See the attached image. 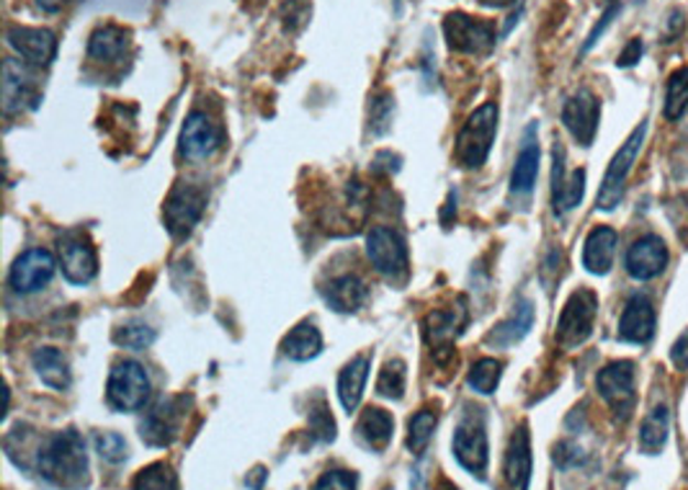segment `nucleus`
<instances>
[{
    "label": "nucleus",
    "instance_id": "nucleus-39",
    "mask_svg": "<svg viewBox=\"0 0 688 490\" xmlns=\"http://www.w3.org/2000/svg\"><path fill=\"white\" fill-rule=\"evenodd\" d=\"M94 444H96V451L101 455V459H106V462H111V465L124 462L127 451H130V447H127V439L117 432L96 434Z\"/></svg>",
    "mask_w": 688,
    "mask_h": 490
},
{
    "label": "nucleus",
    "instance_id": "nucleus-14",
    "mask_svg": "<svg viewBox=\"0 0 688 490\" xmlns=\"http://www.w3.org/2000/svg\"><path fill=\"white\" fill-rule=\"evenodd\" d=\"M181 418H184V398L161 401L142 421L140 436L150 447H168L181 434Z\"/></svg>",
    "mask_w": 688,
    "mask_h": 490
},
{
    "label": "nucleus",
    "instance_id": "nucleus-33",
    "mask_svg": "<svg viewBox=\"0 0 688 490\" xmlns=\"http://www.w3.org/2000/svg\"><path fill=\"white\" fill-rule=\"evenodd\" d=\"M586 194V171L578 168L570 173V178H563V184L552 188V205H555V215H565L580 205Z\"/></svg>",
    "mask_w": 688,
    "mask_h": 490
},
{
    "label": "nucleus",
    "instance_id": "nucleus-5",
    "mask_svg": "<svg viewBox=\"0 0 688 490\" xmlns=\"http://www.w3.org/2000/svg\"><path fill=\"white\" fill-rule=\"evenodd\" d=\"M645 134H647V122H642L637 130L624 140V145L616 150V155L611 157L607 176H603V184L599 192V202H596V207L603 209V213H611V209H616L619 202H622L626 178H630L632 165L634 161H637L642 142H645Z\"/></svg>",
    "mask_w": 688,
    "mask_h": 490
},
{
    "label": "nucleus",
    "instance_id": "nucleus-49",
    "mask_svg": "<svg viewBox=\"0 0 688 490\" xmlns=\"http://www.w3.org/2000/svg\"><path fill=\"white\" fill-rule=\"evenodd\" d=\"M436 490H459L457 486H451L449 480H438V486H436Z\"/></svg>",
    "mask_w": 688,
    "mask_h": 490
},
{
    "label": "nucleus",
    "instance_id": "nucleus-38",
    "mask_svg": "<svg viewBox=\"0 0 688 490\" xmlns=\"http://www.w3.org/2000/svg\"><path fill=\"white\" fill-rule=\"evenodd\" d=\"M153 341H155V330L145 326V323H130V326H122L117 334H113V344L130 351H145L148 346H153Z\"/></svg>",
    "mask_w": 688,
    "mask_h": 490
},
{
    "label": "nucleus",
    "instance_id": "nucleus-46",
    "mask_svg": "<svg viewBox=\"0 0 688 490\" xmlns=\"http://www.w3.org/2000/svg\"><path fill=\"white\" fill-rule=\"evenodd\" d=\"M616 13H619V3H611V9H609L607 13H603V19L599 21V26H596V29H593V32H591V36H588V42H586V47H583V52H588V50H591V47H593V44H596V42H599V36H601V32H603V29H607V26L611 24V19H614V17H616Z\"/></svg>",
    "mask_w": 688,
    "mask_h": 490
},
{
    "label": "nucleus",
    "instance_id": "nucleus-44",
    "mask_svg": "<svg viewBox=\"0 0 688 490\" xmlns=\"http://www.w3.org/2000/svg\"><path fill=\"white\" fill-rule=\"evenodd\" d=\"M642 52H645V47H642V40H632L626 47L622 50V55H619L616 65L619 67H634L642 59Z\"/></svg>",
    "mask_w": 688,
    "mask_h": 490
},
{
    "label": "nucleus",
    "instance_id": "nucleus-7",
    "mask_svg": "<svg viewBox=\"0 0 688 490\" xmlns=\"http://www.w3.org/2000/svg\"><path fill=\"white\" fill-rule=\"evenodd\" d=\"M596 388H599L601 398L609 403L616 418L626 421L632 416L634 405H637L632 361H614V364L603 367L599 377H596Z\"/></svg>",
    "mask_w": 688,
    "mask_h": 490
},
{
    "label": "nucleus",
    "instance_id": "nucleus-50",
    "mask_svg": "<svg viewBox=\"0 0 688 490\" xmlns=\"http://www.w3.org/2000/svg\"><path fill=\"white\" fill-rule=\"evenodd\" d=\"M482 3H488V6H495V9H501V6H509L511 0H482Z\"/></svg>",
    "mask_w": 688,
    "mask_h": 490
},
{
    "label": "nucleus",
    "instance_id": "nucleus-23",
    "mask_svg": "<svg viewBox=\"0 0 688 490\" xmlns=\"http://www.w3.org/2000/svg\"><path fill=\"white\" fill-rule=\"evenodd\" d=\"M325 303H328L332 311L338 313H357L359 307H364V303L369 300V286L361 282L359 276L353 274H343L323 290Z\"/></svg>",
    "mask_w": 688,
    "mask_h": 490
},
{
    "label": "nucleus",
    "instance_id": "nucleus-22",
    "mask_svg": "<svg viewBox=\"0 0 688 490\" xmlns=\"http://www.w3.org/2000/svg\"><path fill=\"white\" fill-rule=\"evenodd\" d=\"M619 236L611 228H596L588 232L586 246H583V266L596 276L609 274L614 266Z\"/></svg>",
    "mask_w": 688,
    "mask_h": 490
},
{
    "label": "nucleus",
    "instance_id": "nucleus-12",
    "mask_svg": "<svg viewBox=\"0 0 688 490\" xmlns=\"http://www.w3.org/2000/svg\"><path fill=\"white\" fill-rule=\"evenodd\" d=\"M222 148V127L211 122L204 111H192L181 130V153L188 161H207Z\"/></svg>",
    "mask_w": 688,
    "mask_h": 490
},
{
    "label": "nucleus",
    "instance_id": "nucleus-24",
    "mask_svg": "<svg viewBox=\"0 0 688 490\" xmlns=\"http://www.w3.org/2000/svg\"><path fill=\"white\" fill-rule=\"evenodd\" d=\"M369 367H372L369 357H357V359H351L343 369H340L338 398H340V403H343V409L349 413L357 411L361 398H364V388H367V380H369Z\"/></svg>",
    "mask_w": 688,
    "mask_h": 490
},
{
    "label": "nucleus",
    "instance_id": "nucleus-9",
    "mask_svg": "<svg viewBox=\"0 0 688 490\" xmlns=\"http://www.w3.org/2000/svg\"><path fill=\"white\" fill-rule=\"evenodd\" d=\"M367 255L382 276L400 282L407 276L405 238L392 228H374L367 236Z\"/></svg>",
    "mask_w": 688,
    "mask_h": 490
},
{
    "label": "nucleus",
    "instance_id": "nucleus-17",
    "mask_svg": "<svg viewBox=\"0 0 688 490\" xmlns=\"http://www.w3.org/2000/svg\"><path fill=\"white\" fill-rule=\"evenodd\" d=\"M665 266H668V248L657 236L634 240L630 251H626V271L637 282H649V279L660 276Z\"/></svg>",
    "mask_w": 688,
    "mask_h": 490
},
{
    "label": "nucleus",
    "instance_id": "nucleus-42",
    "mask_svg": "<svg viewBox=\"0 0 688 490\" xmlns=\"http://www.w3.org/2000/svg\"><path fill=\"white\" fill-rule=\"evenodd\" d=\"M309 424H313V432L320 436L323 442L336 439V421H332L330 411L325 409V403H320L317 409L309 411Z\"/></svg>",
    "mask_w": 688,
    "mask_h": 490
},
{
    "label": "nucleus",
    "instance_id": "nucleus-8",
    "mask_svg": "<svg viewBox=\"0 0 688 490\" xmlns=\"http://www.w3.org/2000/svg\"><path fill=\"white\" fill-rule=\"evenodd\" d=\"M444 34L449 47L465 55H488L495 47V26L467 13H449L444 19Z\"/></svg>",
    "mask_w": 688,
    "mask_h": 490
},
{
    "label": "nucleus",
    "instance_id": "nucleus-30",
    "mask_svg": "<svg viewBox=\"0 0 688 490\" xmlns=\"http://www.w3.org/2000/svg\"><path fill=\"white\" fill-rule=\"evenodd\" d=\"M467 323V307L465 300L459 303V307H451V311H438L430 313L426 318V338L428 344H451L454 336L462 334Z\"/></svg>",
    "mask_w": 688,
    "mask_h": 490
},
{
    "label": "nucleus",
    "instance_id": "nucleus-15",
    "mask_svg": "<svg viewBox=\"0 0 688 490\" xmlns=\"http://www.w3.org/2000/svg\"><path fill=\"white\" fill-rule=\"evenodd\" d=\"M59 263H63V274L70 284H88L94 282L98 261L96 251L90 246L88 238L78 236V232H70L59 240Z\"/></svg>",
    "mask_w": 688,
    "mask_h": 490
},
{
    "label": "nucleus",
    "instance_id": "nucleus-21",
    "mask_svg": "<svg viewBox=\"0 0 688 490\" xmlns=\"http://www.w3.org/2000/svg\"><path fill=\"white\" fill-rule=\"evenodd\" d=\"M528 480H532V439L528 428L518 426L505 451V482L511 490H528Z\"/></svg>",
    "mask_w": 688,
    "mask_h": 490
},
{
    "label": "nucleus",
    "instance_id": "nucleus-43",
    "mask_svg": "<svg viewBox=\"0 0 688 490\" xmlns=\"http://www.w3.org/2000/svg\"><path fill=\"white\" fill-rule=\"evenodd\" d=\"M583 459H586L583 449L576 447L572 442H563L555 447V462L557 467H563V470H567V467H572V465H580Z\"/></svg>",
    "mask_w": 688,
    "mask_h": 490
},
{
    "label": "nucleus",
    "instance_id": "nucleus-28",
    "mask_svg": "<svg viewBox=\"0 0 688 490\" xmlns=\"http://www.w3.org/2000/svg\"><path fill=\"white\" fill-rule=\"evenodd\" d=\"M357 432L369 449L384 451L395 434V418L382 409H367L361 413Z\"/></svg>",
    "mask_w": 688,
    "mask_h": 490
},
{
    "label": "nucleus",
    "instance_id": "nucleus-11",
    "mask_svg": "<svg viewBox=\"0 0 688 490\" xmlns=\"http://www.w3.org/2000/svg\"><path fill=\"white\" fill-rule=\"evenodd\" d=\"M55 269H57L55 255L44 251V248H32V251L21 253L17 263H13L9 282L13 290L21 294H34L52 282Z\"/></svg>",
    "mask_w": 688,
    "mask_h": 490
},
{
    "label": "nucleus",
    "instance_id": "nucleus-32",
    "mask_svg": "<svg viewBox=\"0 0 688 490\" xmlns=\"http://www.w3.org/2000/svg\"><path fill=\"white\" fill-rule=\"evenodd\" d=\"M688 111V67H678L668 78L665 86V104L663 115L668 122H678Z\"/></svg>",
    "mask_w": 688,
    "mask_h": 490
},
{
    "label": "nucleus",
    "instance_id": "nucleus-41",
    "mask_svg": "<svg viewBox=\"0 0 688 490\" xmlns=\"http://www.w3.org/2000/svg\"><path fill=\"white\" fill-rule=\"evenodd\" d=\"M357 475L349 470H328L315 482L313 490H357Z\"/></svg>",
    "mask_w": 688,
    "mask_h": 490
},
{
    "label": "nucleus",
    "instance_id": "nucleus-26",
    "mask_svg": "<svg viewBox=\"0 0 688 490\" xmlns=\"http://www.w3.org/2000/svg\"><path fill=\"white\" fill-rule=\"evenodd\" d=\"M130 50V32L119 26H101L90 34L88 57L96 63H117Z\"/></svg>",
    "mask_w": 688,
    "mask_h": 490
},
{
    "label": "nucleus",
    "instance_id": "nucleus-18",
    "mask_svg": "<svg viewBox=\"0 0 688 490\" xmlns=\"http://www.w3.org/2000/svg\"><path fill=\"white\" fill-rule=\"evenodd\" d=\"M9 44L26 59V63H32L36 67H47L57 55V40L50 29L11 26Z\"/></svg>",
    "mask_w": 688,
    "mask_h": 490
},
{
    "label": "nucleus",
    "instance_id": "nucleus-35",
    "mask_svg": "<svg viewBox=\"0 0 688 490\" xmlns=\"http://www.w3.org/2000/svg\"><path fill=\"white\" fill-rule=\"evenodd\" d=\"M132 490H178V478L171 465L155 462L138 472L132 482Z\"/></svg>",
    "mask_w": 688,
    "mask_h": 490
},
{
    "label": "nucleus",
    "instance_id": "nucleus-13",
    "mask_svg": "<svg viewBox=\"0 0 688 490\" xmlns=\"http://www.w3.org/2000/svg\"><path fill=\"white\" fill-rule=\"evenodd\" d=\"M599 119H601V104L588 88L578 90V94L572 96L563 109V124L567 127V132H570L572 138L586 148L591 145L596 132H599Z\"/></svg>",
    "mask_w": 688,
    "mask_h": 490
},
{
    "label": "nucleus",
    "instance_id": "nucleus-20",
    "mask_svg": "<svg viewBox=\"0 0 688 490\" xmlns=\"http://www.w3.org/2000/svg\"><path fill=\"white\" fill-rule=\"evenodd\" d=\"M539 140H536V124H528L521 140V150L516 155V165L511 173V192L528 196L536 186V176H539Z\"/></svg>",
    "mask_w": 688,
    "mask_h": 490
},
{
    "label": "nucleus",
    "instance_id": "nucleus-19",
    "mask_svg": "<svg viewBox=\"0 0 688 490\" xmlns=\"http://www.w3.org/2000/svg\"><path fill=\"white\" fill-rule=\"evenodd\" d=\"M655 307L645 294H632L619 318V338L630 344H647L655 336Z\"/></svg>",
    "mask_w": 688,
    "mask_h": 490
},
{
    "label": "nucleus",
    "instance_id": "nucleus-3",
    "mask_svg": "<svg viewBox=\"0 0 688 490\" xmlns=\"http://www.w3.org/2000/svg\"><path fill=\"white\" fill-rule=\"evenodd\" d=\"M106 401L119 413H138L150 401V374L138 361H119L106 382Z\"/></svg>",
    "mask_w": 688,
    "mask_h": 490
},
{
    "label": "nucleus",
    "instance_id": "nucleus-2",
    "mask_svg": "<svg viewBox=\"0 0 688 490\" xmlns=\"http://www.w3.org/2000/svg\"><path fill=\"white\" fill-rule=\"evenodd\" d=\"M498 132V107L493 101L482 104V107L470 115L462 132L457 138V161L462 163V168H480L488 161L490 150H493Z\"/></svg>",
    "mask_w": 688,
    "mask_h": 490
},
{
    "label": "nucleus",
    "instance_id": "nucleus-16",
    "mask_svg": "<svg viewBox=\"0 0 688 490\" xmlns=\"http://www.w3.org/2000/svg\"><path fill=\"white\" fill-rule=\"evenodd\" d=\"M40 94H36L34 80L29 70L17 59H6L3 63V109L6 115H17V111L36 109L40 107Z\"/></svg>",
    "mask_w": 688,
    "mask_h": 490
},
{
    "label": "nucleus",
    "instance_id": "nucleus-29",
    "mask_svg": "<svg viewBox=\"0 0 688 490\" xmlns=\"http://www.w3.org/2000/svg\"><path fill=\"white\" fill-rule=\"evenodd\" d=\"M668 434H670V411L668 405L660 403L647 413L645 421H642L640 449L645 451V455H660L665 442H668Z\"/></svg>",
    "mask_w": 688,
    "mask_h": 490
},
{
    "label": "nucleus",
    "instance_id": "nucleus-47",
    "mask_svg": "<svg viewBox=\"0 0 688 490\" xmlns=\"http://www.w3.org/2000/svg\"><path fill=\"white\" fill-rule=\"evenodd\" d=\"M63 3H65V0H36V6H40V9L47 11V13L59 11V9H63Z\"/></svg>",
    "mask_w": 688,
    "mask_h": 490
},
{
    "label": "nucleus",
    "instance_id": "nucleus-25",
    "mask_svg": "<svg viewBox=\"0 0 688 490\" xmlns=\"http://www.w3.org/2000/svg\"><path fill=\"white\" fill-rule=\"evenodd\" d=\"M32 364L36 369V374H40V380L47 384V388L59 390V392L70 388L73 374H70V364H67L63 351L52 349V346H44V349L34 351Z\"/></svg>",
    "mask_w": 688,
    "mask_h": 490
},
{
    "label": "nucleus",
    "instance_id": "nucleus-45",
    "mask_svg": "<svg viewBox=\"0 0 688 490\" xmlns=\"http://www.w3.org/2000/svg\"><path fill=\"white\" fill-rule=\"evenodd\" d=\"M670 359L678 369H688V328L676 338V344H673Z\"/></svg>",
    "mask_w": 688,
    "mask_h": 490
},
{
    "label": "nucleus",
    "instance_id": "nucleus-36",
    "mask_svg": "<svg viewBox=\"0 0 688 490\" xmlns=\"http://www.w3.org/2000/svg\"><path fill=\"white\" fill-rule=\"evenodd\" d=\"M405 382H407V369L405 361L392 359L384 364L380 372V380H376V392L382 398H390V401H400L405 395Z\"/></svg>",
    "mask_w": 688,
    "mask_h": 490
},
{
    "label": "nucleus",
    "instance_id": "nucleus-27",
    "mask_svg": "<svg viewBox=\"0 0 688 490\" xmlns=\"http://www.w3.org/2000/svg\"><path fill=\"white\" fill-rule=\"evenodd\" d=\"M532 326H534V305L528 303V300H521L511 318L503 320L501 326L488 336V344L498 346V349H509V346L518 344L521 338H526Z\"/></svg>",
    "mask_w": 688,
    "mask_h": 490
},
{
    "label": "nucleus",
    "instance_id": "nucleus-31",
    "mask_svg": "<svg viewBox=\"0 0 688 490\" xmlns=\"http://www.w3.org/2000/svg\"><path fill=\"white\" fill-rule=\"evenodd\" d=\"M284 353L294 361H309L323 351V336L313 323H299L297 328L290 330V336L282 344Z\"/></svg>",
    "mask_w": 688,
    "mask_h": 490
},
{
    "label": "nucleus",
    "instance_id": "nucleus-4",
    "mask_svg": "<svg viewBox=\"0 0 688 490\" xmlns=\"http://www.w3.org/2000/svg\"><path fill=\"white\" fill-rule=\"evenodd\" d=\"M596 313H599V297L591 290H578L570 294L557 320V344L563 349H578L593 334Z\"/></svg>",
    "mask_w": 688,
    "mask_h": 490
},
{
    "label": "nucleus",
    "instance_id": "nucleus-6",
    "mask_svg": "<svg viewBox=\"0 0 688 490\" xmlns=\"http://www.w3.org/2000/svg\"><path fill=\"white\" fill-rule=\"evenodd\" d=\"M454 457L457 462L465 467L467 472L478 475L482 480L488 472V432H485V421H482V413H467V416L459 421L457 432H454L451 442Z\"/></svg>",
    "mask_w": 688,
    "mask_h": 490
},
{
    "label": "nucleus",
    "instance_id": "nucleus-37",
    "mask_svg": "<svg viewBox=\"0 0 688 490\" xmlns=\"http://www.w3.org/2000/svg\"><path fill=\"white\" fill-rule=\"evenodd\" d=\"M501 374H503L501 361L480 359L478 364L470 369V377H467V382H470V388L474 392H480V395H493L498 382H501Z\"/></svg>",
    "mask_w": 688,
    "mask_h": 490
},
{
    "label": "nucleus",
    "instance_id": "nucleus-48",
    "mask_svg": "<svg viewBox=\"0 0 688 490\" xmlns=\"http://www.w3.org/2000/svg\"><path fill=\"white\" fill-rule=\"evenodd\" d=\"M255 472V478L253 480H248V486H253V488H261V480L266 478V472H263V467H259V470H253Z\"/></svg>",
    "mask_w": 688,
    "mask_h": 490
},
{
    "label": "nucleus",
    "instance_id": "nucleus-40",
    "mask_svg": "<svg viewBox=\"0 0 688 490\" xmlns=\"http://www.w3.org/2000/svg\"><path fill=\"white\" fill-rule=\"evenodd\" d=\"M392 111H395V98H392L390 94L374 98V101H372V130L376 134H382V132L390 130Z\"/></svg>",
    "mask_w": 688,
    "mask_h": 490
},
{
    "label": "nucleus",
    "instance_id": "nucleus-10",
    "mask_svg": "<svg viewBox=\"0 0 688 490\" xmlns=\"http://www.w3.org/2000/svg\"><path fill=\"white\" fill-rule=\"evenodd\" d=\"M204 207H207V194L199 186L181 184L171 192L168 202H165L163 217L165 228L171 230L173 238H186L192 236V230L199 225Z\"/></svg>",
    "mask_w": 688,
    "mask_h": 490
},
{
    "label": "nucleus",
    "instance_id": "nucleus-34",
    "mask_svg": "<svg viewBox=\"0 0 688 490\" xmlns=\"http://www.w3.org/2000/svg\"><path fill=\"white\" fill-rule=\"evenodd\" d=\"M436 424H438V416L434 411H418L411 418V424H407V449H411L413 455L421 457L423 451L428 449L430 439H434Z\"/></svg>",
    "mask_w": 688,
    "mask_h": 490
},
{
    "label": "nucleus",
    "instance_id": "nucleus-1",
    "mask_svg": "<svg viewBox=\"0 0 688 490\" xmlns=\"http://www.w3.org/2000/svg\"><path fill=\"white\" fill-rule=\"evenodd\" d=\"M36 465L40 472L57 488L65 490H80L88 486L90 467H88V451L83 436L75 428H65L50 436L42 444L40 455H36Z\"/></svg>",
    "mask_w": 688,
    "mask_h": 490
}]
</instances>
